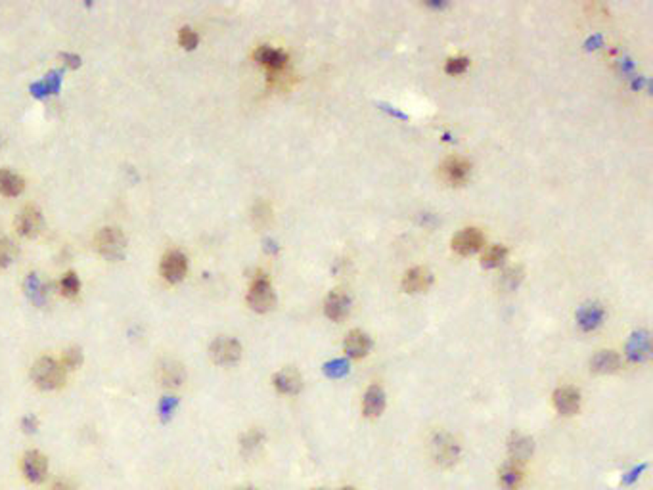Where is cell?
Listing matches in <instances>:
<instances>
[{
	"label": "cell",
	"instance_id": "cell-1",
	"mask_svg": "<svg viewBox=\"0 0 653 490\" xmlns=\"http://www.w3.org/2000/svg\"><path fill=\"white\" fill-rule=\"evenodd\" d=\"M31 379L38 389L54 391L65 383V368L52 356H41L31 366Z\"/></svg>",
	"mask_w": 653,
	"mask_h": 490
},
{
	"label": "cell",
	"instance_id": "cell-2",
	"mask_svg": "<svg viewBox=\"0 0 653 490\" xmlns=\"http://www.w3.org/2000/svg\"><path fill=\"white\" fill-rule=\"evenodd\" d=\"M429 454L435 464L443 467V469H450L460 462L462 456V448H460L458 440L446 431H435L429 439Z\"/></svg>",
	"mask_w": 653,
	"mask_h": 490
},
{
	"label": "cell",
	"instance_id": "cell-3",
	"mask_svg": "<svg viewBox=\"0 0 653 490\" xmlns=\"http://www.w3.org/2000/svg\"><path fill=\"white\" fill-rule=\"evenodd\" d=\"M95 244L96 251L100 253L102 257L106 258H119L125 253L126 238L125 234L121 232V228L117 227H102L98 232L95 234Z\"/></svg>",
	"mask_w": 653,
	"mask_h": 490
},
{
	"label": "cell",
	"instance_id": "cell-4",
	"mask_svg": "<svg viewBox=\"0 0 653 490\" xmlns=\"http://www.w3.org/2000/svg\"><path fill=\"white\" fill-rule=\"evenodd\" d=\"M247 303L257 312H266V310L274 307L276 297H274L269 276L263 274V272H257V276L252 280V285H249V291H247Z\"/></svg>",
	"mask_w": 653,
	"mask_h": 490
},
{
	"label": "cell",
	"instance_id": "cell-5",
	"mask_svg": "<svg viewBox=\"0 0 653 490\" xmlns=\"http://www.w3.org/2000/svg\"><path fill=\"white\" fill-rule=\"evenodd\" d=\"M156 376L157 381L163 385L165 389L176 391L180 389L186 383V368L180 360L173 359V356H165L157 362L156 366Z\"/></svg>",
	"mask_w": 653,
	"mask_h": 490
},
{
	"label": "cell",
	"instance_id": "cell-6",
	"mask_svg": "<svg viewBox=\"0 0 653 490\" xmlns=\"http://www.w3.org/2000/svg\"><path fill=\"white\" fill-rule=\"evenodd\" d=\"M19 469L27 483L41 484L48 475V458L41 450H27L19 459Z\"/></svg>",
	"mask_w": 653,
	"mask_h": 490
},
{
	"label": "cell",
	"instance_id": "cell-7",
	"mask_svg": "<svg viewBox=\"0 0 653 490\" xmlns=\"http://www.w3.org/2000/svg\"><path fill=\"white\" fill-rule=\"evenodd\" d=\"M209 356L213 359L215 364H236L239 360V356H242V345H239V341L234 339V337L220 335V337L211 341V345H209Z\"/></svg>",
	"mask_w": 653,
	"mask_h": 490
},
{
	"label": "cell",
	"instance_id": "cell-8",
	"mask_svg": "<svg viewBox=\"0 0 653 490\" xmlns=\"http://www.w3.org/2000/svg\"><path fill=\"white\" fill-rule=\"evenodd\" d=\"M159 271H161V276H163L167 282H178V280H183V278L186 276V271H188V257H186L183 251H178V249H169V251L161 257Z\"/></svg>",
	"mask_w": 653,
	"mask_h": 490
},
{
	"label": "cell",
	"instance_id": "cell-9",
	"mask_svg": "<svg viewBox=\"0 0 653 490\" xmlns=\"http://www.w3.org/2000/svg\"><path fill=\"white\" fill-rule=\"evenodd\" d=\"M43 227V213L38 211L37 205H23L21 211L16 217V228H18V232L21 236H27V238H31L35 234H38Z\"/></svg>",
	"mask_w": 653,
	"mask_h": 490
},
{
	"label": "cell",
	"instance_id": "cell-10",
	"mask_svg": "<svg viewBox=\"0 0 653 490\" xmlns=\"http://www.w3.org/2000/svg\"><path fill=\"white\" fill-rule=\"evenodd\" d=\"M534 452V442L531 437L523 433H512L508 440V454L509 462L515 465L527 464Z\"/></svg>",
	"mask_w": 653,
	"mask_h": 490
},
{
	"label": "cell",
	"instance_id": "cell-11",
	"mask_svg": "<svg viewBox=\"0 0 653 490\" xmlns=\"http://www.w3.org/2000/svg\"><path fill=\"white\" fill-rule=\"evenodd\" d=\"M554 408L558 410V414L561 415H575L581 408V393L575 387H559L556 389L552 396Z\"/></svg>",
	"mask_w": 653,
	"mask_h": 490
},
{
	"label": "cell",
	"instance_id": "cell-12",
	"mask_svg": "<svg viewBox=\"0 0 653 490\" xmlns=\"http://www.w3.org/2000/svg\"><path fill=\"white\" fill-rule=\"evenodd\" d=\"M485 244L483 234L479 232L477 228H465L462 232H458L453 239V249L458 255L465 257V255H473L475 251H479Z\"/></svg>",
	"mask_w": 653,
	"mask_h": 490
},
{
	"label": "cell",
	"instance_id": "cell-13",
	"mask_svg": "<svg viewBox=\"0 0 653 490\" xmlns=\"http://www.w3.org/2000/svg\"><path fill=\"white\" fill-rule=\"evenodd\" d=\"M441 178L450 186H460L470 176V163L462 158H448L441 165Z\"/></svg>",
	"mask_w": 653,
	"mask_h": 490
},
{
	"label": "cell",
	"instance_id": "cell-14",
	"mask_svg": "<svg viewBox=\"0 0 653 490\" xmlns=\"http://www.w3.org/2000/svg\"><path fill=\"white\" fill-rule=\"evenodd\" d=\"M253 58L257 60L263 67L269 70V73H274V71H282L288 67V54H284L282 50H276V48H272V46H259Z\"/></svg>",
	"mask_w": 653,
	"mask_h": 490
},
{
	"label": "cell",
	"instance_id": "cell-15",
	"mask_svg": "<svg viewBox=\"0 0 653 490\" xmlns=\"http://www.w3.org/2000/svg\"><path fill=\"white\" fill-rule=\"evenodd\" d=\"M272 385L280 395H297L303 387V377L296 368H284L274 376Z\"/></svg>",
	"mask_w": 653,
	"mask_h": 490
},
{
	"label": "cell",
	"instance_id": "cell-16",
	"mask_svg": "<svg viewBox=\"0 0 653 490\" xmlns=\"http://www.w3.org/2000/svg\"><path fill=\"white\" fill-rule=\"evenodd\" d=\"M385 410V393L377 383L370 385L365 393V401H362V412L366 418H379Z\"/></svg>",
	"mask_w": 653,
	"mask_h": 490
},
{
	"label": "cell",
	"instance_id": "cell-17",
	"mask_svg": "<svg viewBox=\"0 0 653 490\" xmlns=\"http://www.w3.org/2000/svg\"><path fill=\"white\" fill-rule=\"evenodd\" d=\"M343 349H345V352L349 354V356H351V359H365L366 354L370 352L372 341L365 332H360V330H352V332L345 337Z\"/></svg>",
	"mask_w": 653,
	"mask_h": 490
},
{
	"label": "cell",
	"instance_id": "cell-18",
	"mask_svg": "<svg viewBox=\"0 0 653 490\" xmlns=\"http://www.w3.org/2000/svg\"><path fill=\"white\" fill-rule=\"evenodd\" d=\"M431 280H433L431 272L427 271V268L418 266V268H412V271H409L404 274V278H402V288H404V291H409V293H421V291H426V289L431 285Z\"/></svg>",
	"mask_w": 653,
	"mask_h": 490
},
{
	"label": "cell",
	"instance_id": "cell-19",
	"mask_svg": "<svg viewBox=\"0 0 653 490\" xmlns=\"http://www.w3.org/2000/svg\"><path fill=\"white\" fill-rule=\"evenodd\" d=\"M324 312H326V316L330 320H343L347 316V312H349V297H347L343 291H332V293L326 297V303H324Z\"/></svg>",
	"mask_w": 653,
	"mask_h": 490
},
{
	"label": "cell",
	"instance_id": "cell-20",
	"mask_svg": "<svg viewBox=\"0 0 653 490\" xmlns=\"http://www.w3.org/2000/svg\"><path fill=\"white\" fill-rule=\"evenodd\" d=\"M619 368H621V356L615 351H600L590 360V370L600 376L615 374Z\"/></svg>",
	"mask_w": 653,
	"mask_h": 490
},
{
	"label": "cell",
	"instance_id": "cell-21",
	"mask_svg": "<svg viewBox=\"0 0 653 490\" xmlns=\"http://www.w3.org/2000/svg\"><path fill=\"white\" fill-rule=\"evenodd\" d=\"M523 481H525V473H523L522 465L509 462L502 465V469L498 472V483L504 490H519L523 486Z\"/></svg>",
	"mask_w": 653,
	"mask_h": 490
},
{
	"label": "cell",
	"instance_id": "cell-22",
	"mask_svg": "<svg viewBox=\"0 0 653 490\" xmlns=\"http://www.w3.org/2000/svg\"><path fill=\"white\" fill-rule=\"evenodd\" d=\"M26 188L23 176L14 173L10 169H0V194L2 195H18Z\"/></svg>",
	"mask_w": 653,
	"mask_h": 490
},
{
	"label": "cell",
	"instance_id": "cell-23",
	"mask_svg": "<svg viewBox=\"0 0 653 490\" xmlns=\"http://www.w3.org/2000/svg\"><path fill=\"white\" fill-rule=\"evenodd\" d=\"M649 354V337L646 332L635 333L632 339L628 343V359L632 362H642L647 359Z\"/></svg>",
	"mask_w": 653,
	"mask_h": 490
},
{
	"label": "cell",
	"instance_id": "cell-24",
	"mask_svg": "<svg viewBox=\"0 0 653 490\" xmlns=\"http://www.w3.org/2000/svg\"><path fill=\"white\" fill-rule=\"evenodd\" d=\"M264 442V433L261 429L253 428L247 429L244 435H242V439H239V448H242V452L245 456H252L259 450V448L263 447Z\"/></svg>",
	"mask_w": 653,
	"mask_h": 490
},
{
	"label": "cell",
	"instance_id": "cell-25",
	"mask_svg": "<svg viewBox=\"0 0 653 490\" xmlns=\"http://www.w3.org/2000/svg\"><path fill=\"white\" fill-rule=\"evenodd\" d=\"M603 320V310L602 307H598V305H588V307H584L581 312H578V324L583 330L586 332H590L594 327H598L602 324Z\"/></svg>",
	"mask_w": 653,
	"mask_h": 490
},
{
	"label": "cell",
	"instance_id": "cell-26",
	"mask_svg": "<svg viewBox=\"0 0 653 490\" xmlns=\"http://www.w3.org/2000/svg\"><path fill=\"white\" fill-rule=\"evenodd\" d=\"M508 257V249L504 245H492L490 249H487L483 255V266L487 268H497L506 261Z\"/></svg>",
	"mask_w": 653,
	"mask_h": 490
},
{
	"label": "cell",
	"instance_id": "cell-27",
	"mask_svg": "<svg viewBox=\"0 0 653 490\" xmlns=\"http://www.w3.org/2000/svg\"><path fill=\"white\" fill-rule=\"evenodd\" d=\"M269 85L272 88H278V90H288L293 85V73L288 71V67L282 71L269 73Z\"/></svg>",
	"mask_w": 653,
	"mask_h": 490
},
{
	"label": "cell",
	"instance_id": "cell-28",
	"mask_svg": "<svg viewBox=\"0 0 653 490\" xmlns=\"http://www.w3.org/2000/svg\"><path fill=\"white\" fill-rule=\"evenodd\" d=\"M26 289L29 291V295L33 297V301L43 303L46 299V288H44V283L41 282V278L37 274H29L27 276Z\"/></svg>",
	"mask_w": 653,
	"mask_h": 490
},
{
	"label": "cell",
	"instance_id": "cell-29",
	"mask_svg": "<svg viewBox=\"0 0 653 490\" xmlns=\"http://www.w3.org/2000/svg\"><path fill=\"white\" fill-rule=\"evenodd\" d=\"M82 360V352L79 347H68L65 351L62 352V366L65 370H75L77 366L81 364Z\"/></svg>",
	"mask_w": 653,
	"mask_h": 490
},
{
	"label": "cell",
	"instance_id": "cell-30",
	"mask_svg": "<svg viewBox=\"0 0 653 490\" xmlns=\"http://www.w3.org/2000/svg\"><path fill=\"white\" fill-rule=\"evenodd\" d=\"M60 288H62L63 295H70L73 297L81 288V282H79V276H77L75 272H65L60 280Z\"/></svg>",
	"mask_w": 653,
	"mask_h": 490
},
{
	"label": "cell",
	"instance_id": "cell-31",
	"mask_svg": "<svg viewBox=\"0 0 653 490\" xmlns=\"http://www.w3.org/2000/svg\"><path fill=\"white\" fill-rule=\"evenodd\" d=\"M252 219L257 227H264L270 219H272V209L266 202L255 203V207L252 209Z\"/></svg>",
	"mask_w": 653,
	"mask_h": 490
},
{
	"label": "cell",
	"instance_id": "cell-32",
	"mask_svg": "<svg viewBox=\"0 0 653 490\" xmlns=\"http://www.w3.org/2000/svg\"><path fill=\"white\" fill-rule=\"evenodd\" d=\"M178 43L184 48H195L198 43H200V37H198V33L192 29V27H180V31H178Z\"/></svg>",
	"mask_w": 653,
	"mask_h": 490
},
{
	"label": "cell",
	"instance_id": "cell-33",
	"mask_svg": "<svg viewBox=\"0 0 653 490\" xmlns=\"http://www.w3.org/2000/svg\"><path fill=\"white\" fill-rule=\"evenodd\" d=\"M468 65H470V60L468 58H450L445 65V71L448 75H460V73H464L468 70Z\"/></svg>",
	"mask_w": 653,
	"mask_h": 490
},
{
	"label": "cell",
	"instance_id": "cell-34",
	"mask_svg": "<svg viewBox=\"0 0 653 490\" xmlns=\"http://www.w3.org/2000/svg\"><path fill=\"white\" fill-rule=\"evenodd\" d=\"M522 276H523L522 268H509V271L504 272L502 285L508 289V291H512L514 288H517V283L522 282Z\"/></svg>",
	"mask_w": 653,
	"mask_h": 490
},
{
	"label": "cell",
	"instance_id": "cell-35",
	"mask_svg": "<svg viewBox=\"0 0 653 490\" xmlns=\"http://www.w3.org/2000/svg\"><path fill=\"white\" fill-rule=\"evenodd\" d=\"M14 257V245L8 238H0V266H6Z\"/></svg>",
	"mask_w": 653,
	"mask_h": 490
},
{
	"label": "cell",
	"instance_id": "cell-36",
	"mask_svg": "<svg viewBox=\"0 0 653 490\" xmlns=\"http://www.w3.org/2000/svg\"><path fill=\"white\" fill-rule=\"evenodd\" d=\"M347 371H349V366H347V362H343V360H335V362L326 366V374L332 377L345 376Z\"/></svg>",
	"mask_w": 653,
	"mask_h": 490
},
{
	"label": "cell",
	"instance_id": "cell-37",
	"mask_svg": "<svg viewBox=\"0 0 653 490\" xmlns=\"http://www.w3.org/2000/svg\"><path fill=\"white\" fill-rule=\"evenodd\" d=\"M50 490H77V486L70 477H56L50 483Z\"/></svg>",
	"mask_w": 653,
	"mask_h": 490
},
{
	"label": "cell",
	"instance_id": "cell-38",
	"mask_svg": "<svg viewBox=\"0 0 653 490\" xmlns=\"http://www.w3.org/2000/svg\"><path fill=\"white\" fill-rule=\"evenodd\" d=\"M21 425H23V429H26V431H29V433H31V431H35V429H37L38 421H37V418H35V415H26V418L21 420Z\"/></svg>",
	"mask_w": 653,
	"mask_h": 490
},
{
	"label": "cell",
	"instance_id": "cell-39",
	"mask_svg": "<svg viewBox=\"0 0 653 490\" xmlns=\"http://www.w3.org/2000/svg\"><path fill=\"white\" fill-rule=\"evenodd\" d=\"M238 490H257V489H255V486H252V484H245V486H239Z\"/></svg>",
	"mask_w": 653,
	"mask_h": 490
},
{
	"label": "cell",
	"instance_id": "cell-40",
	"mask_svg": "<svg viewBox=\"0 0 653 490\" xmlns=\"http://www.w3.org/2000/svg\"><path fill=\"white\" fill-rule=\"evenodd\" d=\"M340 490H357V489H355V486H343V489H340Z\"/></svg>",
	"mask_w": 653,
	"mask_h": 490
},
{
	"label": "cell",
	"instance_id": "cell-41",
	"mask_svg": "<svg viewBox=\"0 0 653 490\" xmlns=\"http://www.w3.org/2000/svg\"><path fill=\"white\" fill-rule=\"evenodd\" d=\"M320 490H322V489H320Z\"/></svg>",
	"mask_w": 653,
	"mask_h": 490
}]
</instances>
